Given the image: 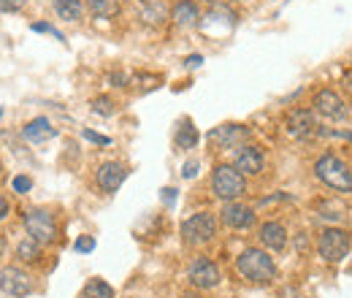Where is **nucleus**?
Masks as SVG:
<instances>
[{
	"label": "nucleus",
	"mask_w": 352,
	"mask_h": 298,
	"mask_svg": "<svg viewBox=\"0 0 352 298\" xmlns=\"http://www.w3.org/2000/svg\"><path fill=\"white\" fill-rule=\"evenodd\" d=\"M236 266H239L244 279L258 282V285H265V282H271L276 277V266L263 250H244L236 260Z\"/></svg>",
	"instance_id": "1"
},
{
	"label": "nucleus",
	"mask_w": 352,
	"mask_h": 298,
	"mask_svg": "<svg viewBox=\"0 0 352 298\" xmlns=\"http://www.w3.org/2000/svg\"><path fill=\"white\" fill-rule=\"evenodd\" d=\"M314 173H317V179L325 182L328 187H333V190H339V193H352V173L336 155H322V158L314 163Z\"/></svg>",
	"instance_id": "2"
},
{
	"label": "nucleus",
	"mask_w": 352,
	"mask_h": 298,
	"mask_svg": "<svg viewBox=\"0 0 352 298\" xmlns=\"http://www.w3.org/2000/svg\"><path fill=\"white\" fill-rule=\"evenodd\" d=\"M212 187L222 201H236L239 195H244L247 182H244V173H239L233 166H217L212 176Z\"/></svg>",
	"instance_id": "3"
},
{
	"label": "nucleus",
	"mask_w": 352,
	"mask_h": 298,
	"mask_svg": "<svg viewBox=\"0 0 352 298\" xmlns=\"http://www.w3.org/2000/svg\"><path fill=\"white\" fill-rule=\"evenodd\" d=\"M352 250V239L347 231L342 228H328L320 233V255L325 257L328 263H339L342 257H347Z\"/></svg>",
	"instance_id": "4"
},
{
	"label": "nucleus",
	"mask_w": 352,
	"mask_h": 298,
	"mask_svg": "<svg viewBox=\"0 0 352 298\" xmlns=\"http://www.w3.org/2000/svg\"><path fill=\"white\" fill-rule=\"evenodd\" d=\"M214 233H217V222L209 212L192 214L190 220L182 222V236L187 244H204V242L214 239Z\"/></svg>",
	"instance_id": "5"
},
{
	"label": "nucleus",
	"mask_w": 352,
	"mask_h": 298,
	"mask_svg": "<svg viewBox=\"0 0 352 298\" xmlns=\"http://www.w3.org/2000/svg\"><path fill=\"white\" fill-rule=\"evenodd\" d=\"M25 228H28V236H33L41 244L54 242V236H57L54 217L46 212V209H30V212L25 214Z\"/></svg>",
	"instance_id": "6"
},
{
	"label": "nucleus",
	"mask_w": 352,
	"mask_h": 298,
	"mask_svg": "<svg viewBox=\"0 0 352 298\" xmlns=\"http://www.w3.org/2000/svg\"><path fill=\"white\" fill-rule=\"evenodd\" d=\"M30 290H33V282H30V277H28L22 268L8 266V268L0 274V293H3V296L25 298V296H30Z\"/></svg>",
	"instance_id": "7"
},
{
	"label": "nucleus",
	"mask_w": 352,
	"mask_h": 298,
	"mask_svg": "<svg viewBox=\"0 0 352 298\" xmlns=\"http://www.w3.org/2000/svg\"><path fill=\"white\" fill-rule=\"evenodd\" d=\"M190 282H192L195 288H201V290L214 288V285L220 282V268H217L209 257H198V260L190 266Z\"/></svg>",
	"instance_id": "8"
},
{
	"label": "nucleus",
	"mask_w": 352,
	"mask_h": 298,
	"mask_svg": "<svg viewBox=\"0 0 352 298\" xmlns=\"http://www.w3.org/2000/svg\"><path fill=\"white\" fill-rule=\"evenodd\" d=\"M314 106L322 117H331V120H342L344 117V103L342 98L333 92V89H322L314 95Z\"/></svg>",
	"instance_id": "9"
},
{
	"label": "nucleus",
	"mask_w": 352,
	"mask_h": 298,
	"mask_svg": "<svg viewBox=\"0 0 352 298\" xmlns=\"http://www.w3.org/2000/svg\"><path fill=\"white\" fill-rule=\"evenodd\" d=\"M125 176H128V171H125L122 163H103V166L98 169V184H100L106 193H117L120 184L125 182Z\"/></svg>",
	"instance_id": "10"
},
{
	"label": "nucleus",
	"mask_w": 352,
	"mask_h": 298,
	"mask_svg": "<svg viewBox=\"0 0 352 298\" xmlns=\"http://www.w3.org/2000/svg\"><path fill=\"white\" fill-rule=\"evenodd\" d=\"M252 220H255V212H252L250 206H244V204L230 201V204H225V209H222V222L230 225V228H250Z\"/></svg>",
	"instance_id": "11"
},
{
	"label": "nucleus",
	"mask_w": 352,
	"mask_h": 298,
	"mask_svg": "<svg viewBox=\"0 0 352 298\" xmlns=\"http://www.w3.org/2000/svg\"><path fill=\"white\" fill-rule=\"evenodd\" d=\"M236 171L239 173H247V176H255L263 171V155L258 147H244L239 155H236Z\"/></svg>",
	"instance_id": "12"
},
{
	"label": "nucleus",
	"mask_w": 352,
	"mask_h": 298,
	"mask_svg": "<svg viewBox=\"0 0 352 298\" xmlns=\"http://www.w3.org/2000/svg\"><path fill=\"white\" fill-rule=\"evenodd\" d=\"M285 128H287L290 136L304 138L309 133H314V120H311V114L304 111V109H293V111L287 114V120H285Z\"/></svg>",
	"instance_id": "13"
},
{
	"label": "nucleus",
	"mask_w": 352,
	"mask_h": 298,
	"mask_svg": "<svg viewBox=\"0 0 352 298\" xmlns=\"http://www.w3.org/2000/svg\"><path fill=\"white\" fill-rule=\"evenodd\" d=\"M261 242H263L268 250H285L287 244V233L279 222H265L261 228Z\"/></svg>",
	"instance_id": "14"
},
{
	"label": "nucleus",
	"mask_w": 352,
	"mask_h": 298,
	"mask_svg": "<svg viewBox=\"0 0 352 298\" xmlns=\"http://www.w3.org/2000/svg\"><path fill=\"white\" fill-rule=\"evenodd\" d=\"M54 136H57V130L52 128V123L44 120V117H38V120L28 123V128H25V138H28V141H33V144H44V141L54 138Z\"/></svg>",
	"instance_id": "15"
},
{
	"label": "nucleus",
	"mask_w": 352,
	"mask_h": 298,
	"mask_svg": "<svg viewBox=\"0 0 352 298\" xmlns=\"http://www.w3.org/2000/svg\"><path fill=\"white\" fill-rule=\"evenodd\" d=\"M209 138H212L214 144H220V147H233V144H239V141L247 138V130L241 128V125H222V128L214 130Z\"/></svg>",
	"instance_id": "16"
},
{
	"label": "nucleus",
	"mask_w": 352,
	"mask_h": 298,
	"mask_svg": "<svg viewBox=\"0 0 352 298\" xmlns=\"http://www.w3.org/2000/svg\"><path fill=\"white\" fill-rule=\"evenodd\" d=\"M198 19H201V14H198L195 3L182 0V3H176V6H174V22H176V25L190 28V25H198Z\"/></svg>",
	"instance_id": "17"
},
{
	"label": "nucleus",
	"mask_w": 352,
	"mask_h": 298,
	"mask_svg": "<svg viewBox=\"0 0 352 298\" xmlns=\"http://www.w3.org/2000/svg\"><path fill=\"white\" fill-rule=\"evenodd\" d=\"M54 11L60 14V19L76 22V19H82L85 6H82V0H54Z\"/></svg>",
	"instance_id": "18"
},
{
	"label": "nucleus",
	"mask_w": 352,
	"mask_h": 298,
	"mask_svg": "<svg viewBox=\"0 0 352 298\" xmlns=\"http://www.w3.org/2000/svg\"><path fill=\"white\" fill-rule=\"evenodd\" d=\"M87 6L95 17H103V19L120 14V3L117 0H87Z\"/></svg>",
	"instance_id": "19"
},
{
	"label": "nucleus",
	"mask_w": 352,
	"mask_h": 298,
	"mask_svg": "<svg viewBox=\"0 0 352 298\" xmlns=\"http://www.w3.org/2000/svg\"><path fill=\"white\" fill-rule=\"evenodd\" d=\"M16 257L19 260H36V257H41V242H36L33 236L22 239L19 247H16Z\"/></svg>",
	"instance_id": "20"
},
{
	"label": "nucleus",
	"mask_w": 352,
	"mask_h": 298,
	"mask_svg": "<svg viewBox=\"0 0 352 298\" xmlns=\"http://www.w3.org/2000/svg\"><path fill=\"white\" fill-rule=\"evenodd\" d=\"M85 296L87 298H114V290L111 285H106L103 279H89L85 285Z\"/></svg>",
	"instance_id": "21"
},
{
	"label": "nucleus",
	"mask_w": 352,
	"mask_h": 298,
	"mask_svg": "<svg viewBox=\"0 0 352 298\" xmlns=\"http://www.w3.org/2000/svg\"><path fill=\"white\" fill-rule=\"evenodd\" d=\"M195 141H198V133L192 130V125H184V130L176 136V144H179V147H192Z\"/></svg>",
	"instance_id": "22"
},
{
	"label": "nucleus",
	"mask_w": 352,
	"mask_h": 298,
	"mask_svg": "<svg viewBox=\"0 0 352 298\" xmlns=\"http://www.w3.org/2000/svg\"><path fill=\"white\" fill-rule=\"evenodd\" d=\"M92 111L109 117V114H114V103H111L109 98H95V100H92Z\"/></svg>",
	"instance_id": "23"
},
{
	"label": "nucleus",
	"mask_w": 352,
	"mask_h": 298,
	"mask_svg": "<svg viewBox=\"0 0 352 298\" xmlns=\"http://www.w3.org/2000/svg\"><path fill=\"white\" fill-rule=\"evenodd\" d=\"M22 6H25V0H0L3 14H16V11H22Z\"/></svg>",
	"instance_id": "24"
},
{
	"label": "nucleus",
	"mask_w": 352,
	"mask_h": 298,
	"mask_svg": "<svg viewBox=\"0 0 352 298\" xmlns=\"http://www.w3.org/2000/svg\"><path fill=\"white\" fill-rule=\"evenodd\" d=\"M11 187H14L16 193H30V187H33V182H30L28 176H14V182H11Z\"/></svg>",
	"instance_id": "25"
},
{
	"label": "nucleus",
	"mask_w": 352,
	"mask_h": 298,
	"mask_svg": "<svg viewBox=\"0 0 352 298\" xmlns=\"http://www.w3.org/2000/svg\"><path fill=\"white\" fill-rule=\"evenodd\" d=\"M92 250H95V239L92 236H82L76 242V253H92Z\"/></svg>",
	"instance_id": "26"
},
{
	"label": "nucleus",
	"mask_w": 352,
	"mask_h": 298,
	"mask_svg": "<svg viewBox=\"0 0 352 298\" xmlns=\"http://www.w3.org/2000/svg\"><path fill=\"white\" fill-rule=\"evenodd\" d=\"M85 138L95 141V144H109V138H106V136H98V133H92V130H85Z\"/></svg>",
	"instance_id": "27"
},
{
	"label": "nucleus",
	"mask_w": 352,
	"mask_h": 298,
	"mask_svg": "<svg viewBox=\"0 0 352 298\" xmlns=\"http://www.w3.org/2000/svg\"><path fill=\"white\" fill-rule=\"evenodd\" d=\"M6 214H8V201H6L3 195H0V220H3Z\"/></svg>",
	"instance_id": "28"
},
{
	"label": "nucleus",
	"mask_w": 352,
	"mask_h": 298,
	"mask_svg": "<svg viewBox=\"0 0 352 298\" xmlns=\"http://www.w3.org/2000/svg\"><path fill=\"white\" fill-rule=\"evenodd\" d=\"M187 65H190V68H195V65H201V57H198V54H192V57L187 60Z\"/></svg>",
	"instance_id": "29"
},
{
	"label": "nucleus",
	"mask_w": 352,
	"mask_h": 298,
	"mask_svg": "<svg viewBox=\"0 0 352 298\" xmlns=\"http://www.w3.org/2000/svg\"><path fill=\"white\" fill-rule=\"evenodd\" d=\"M184 176H195V163H187V169H184Z\"/></svg>",
	"instance_id": "30"
},
{
	"label": "nucleus",
	"mask_w": 352,
	"mask_h": 298,
	"mask_svg": "<svg viewBox=\"0 0 352 298\" xmlns=\"http://www.w3.org/2000/svg\"><path fill=\"white\" fill-rule=\"evenodd\" d=\"M6 253V242H3V236H0V255Z\"/></svg>",
	"instance_id": "31"
},
{
	"label": "nucleus",
	"mask_w": 352,
	"mask_h": 298,
	"mask_svg": "<svg viewBox=\"0 0 352 298\" xmlns=\"http://www.w3.org/2000/svg\"><path fill=\"white\" fill-rule=\"evenodd\" d=\"M206 3H214V0H206Z\"/></svg>",
	"instance_id": "32"
},
{
	"label": "nucleus",
	"mask_w": 352,
	"mask_h": 298,
	"mask_svg": "<svg viewBox=\"0 0 352 298\" xmlns=\"http://www.w3.org/2000/svg\"><path fill=\"white\" fill-rule=\"evenodd\" d=\"M350 138H352V133H350Z\"/></svg>",
	"instance_id": "33"
}]
</instances>
